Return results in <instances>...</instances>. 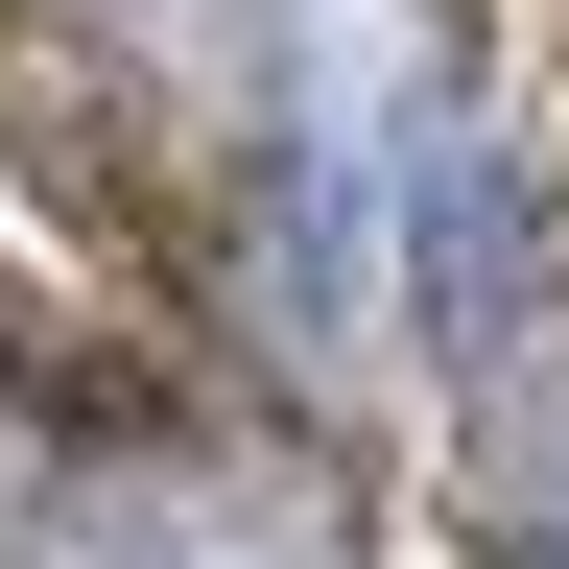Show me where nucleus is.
<instances>
[{
  "label": "nucleus",
  "instance_id": "1",
  "mask_svg": "<svg viewBox=\"0 0 569 569\" xmlns=\"http://www.w3.org/2000/svg\"><path fill=\"white\" fill-rule=\"evenodd\" d=\"M71 569H356V475L309 427H167L71 498Z\"/></svg>",
  "mask_w": 569,
  "mask_h": 569
},
{
  "label": "nucleus",
  "instance_id": "2",
  "mask_svg": "<svg viewBox=\"0 0 569 569\" xmlns=\"http://www.w3.org/2000/svg\"><path fill=\"white\" fill-rule=\"evenodd\" d=\"M475 522L522 546V569H569V356H546V380L475 427Z\"/></svg>",
  "mask_w": 569,
  "mask_h": 569
}]
</instances>
